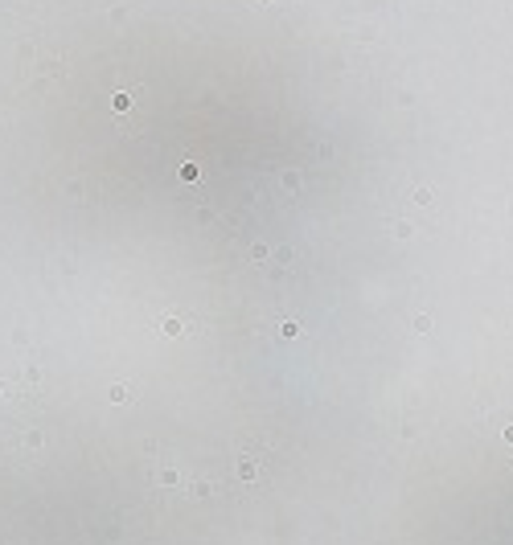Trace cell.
Wrapping results in <instances>:
<instances>
[{"label":"cell","mask_w":513,"mask_h":545,"mask_svg":"<svg viewBox=\"0 0 513 545\" xmlns=\"http://www.w3.org/2000/svg\"><path fill=\"white\" fill-rule=\"evenodd\" d=\"M505 443H509V447H513V427H505Z\"/></svg>","instance_id":"cell-1"}]
</instances>
